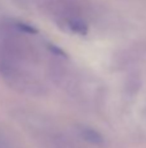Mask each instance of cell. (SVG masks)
Here are the masks:
<instances>
[{
  "label": "cell",
  "mask_w": 146,
  "mask_h": 148,
  "mask_svg": "<svg viewBox=\"0 0 146 148\" xmlns=\"http://www.w3.org/2000/svg\"><path fill=\"white\" fill-rule=\"evenodd\" d=\"M45 48L53 55L54 57L57 59H61V60H69V56L67 53L64 51L62 48H59L58 46H56L54 43H51V42H45Z\"/></svg>",
  "instance_id": "obj_3"
},
{
  "label": "cell",
  "mask_w": 146,
  "mask_h": 148,
  "mask_svg": "<svg viewBox=\"0 0 146 148\" xmlns=\"http://www.w3.org/2000/svg\"><path fill=\"white\" fill-rule=\"evenodd\" d=\"M23 35L9 22L0 26V75L20 92H41L43 83L31 69L36 60L35 49Z\"/></svg>",
  "instance_id": "obj_1"
},
{
  "label": "cell",
  "mask_w": 146,
  "mask_h": 148,
  "mask_svg": "<svg viewBox=\"0 0 146 148\" xmlns=\"http://www.w3.org/2000/svg\"><path fill=\"white\" fill-rule=\"evenodd\" d=\"M78 133L82 136V139H84L85 142H88L89 144H93V146L101 147L105 143V139H103L102 134L98 130H96V129L91 127V126H85V125L79 126L78 127Z\"/></svg>",
  "instance_id": "obj_2"
}]
</instances>
